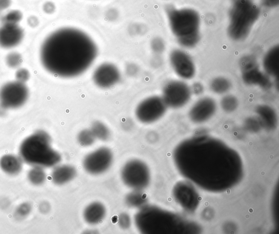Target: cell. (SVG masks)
<instances>
[{
	"label": "cell",
	"mask_w": 279,
	"mask_h": 234,
	"mask_svg": "<svg viewBox=\"0 0 279 234\" xmlns=\"http://www.w3.org/2000/svg\"><path fill=\"white\" fill-rule=\"evenodd\" d=\"M174 159L183 176L209 191L229 189L242 176L238 154L222 141L206 135L183 141L174 151Z\"/></svg>",
	"instance_id": "obj_1"
},
{
	"label": "cell",
	"mask_w": 279,
	"mask_h": 234,
	"mask_svg": "<svg viewBox=\"0 0 279 234\" xmlns=\"http://www.w3.org/2000/svg\"><path fill=\"white\" fill-rule=\"evenodd\" d=\"M97 54V46L86 33L75 28H64L52 32L44 41L40 57L49 72L68 78L84 73Z\"/></svg>",
	"instance_id": "obj_2"
},
{
	"label": "cell",
	"mask_w": 279,
	"mask_h": 234,
	"mask_svg": "<svg viewBox=\"0 0 279 234\" xmlns=\"http://www.w3.org/2000/svg\"><path fill=\"white\" fill-rule=\"evenodd\" d=\"M19 153L22 161L33 167H56L61 161L60 154L51 146L50 135L43 131L26 138L21 145Z\"/></svg>",
	"instance_id": "obj_3"
},
{
	"label": "cell",
	"mask_w": 279,
	"mask_h": 234,
	"mask_svg": "<svg viewBox=\"0 0 279 234\" xmlns=\"http://www.w3.org/2000/svg\"><path fill=\"white\" fill-rule=\"evenodd\" d=\"M170 29L179 44L185 48L195 47L200 40V16L195 10L173 7L167 8Z\"/></svg>",
	"instance_id": "obj_4"
},
{
	"label": "cell",
	"mask_w": 279,
	"mask_h": 234,
	"mask_svg": "<svg viewBox=\"0 0 279 234\" xmlns=\"http://www.w3.org/2000/svg\"><path fill=\"white\" fill-rule=\"evenodd\" d=\"M177 216L161 208L146 205L140 208L134 217L138 230L145 234L177 232V223H183Z\"/></svg>",
	"instance_id": "obj_5"
},
{
	"label": "cell",
	"mask_w": 279,
	"mask_h": 234,
	"mask_svg": "<svg viewBox=\"0 0 279 234\" xmlns=\"http://www.w3.org/2000/svg\"><path fill=\"white\" fill-rule=\"evenodd\" d=\"M260 15V8L252 0H232L228 28L229 36L234 41L246 40Z\"/></svg>",
	"instance_id": "obj_6"
},
{
	"label": "cell",
	"mask_w": 279,
	"mask_h": 234,
	"mask_svg": "<svg viewBox=\"0 0 279 234\" xmlns=\"http://www.w3.org/2000/svg\"><path fill=\"white\" fill-rule=\"evenodd\" d=\"M121 177L125 185L133 190H143L151 182L149 168L137 159L131 160L125 164L121 169Z\"/></svg>",
	"instance_id": "obj_7"
},
{
	"label": "cell",
	"mask_w": 279,
	"mask_h": 234,
	"mask_svg": "<svg viewBox=\"0 0 279 234\" xmlns=\"http://www.w3.org/2000/svg\"><path fill=\"white\" fill-rule=\"evenodd\" d=\"M243 82L249 86H258L264 90L271 89L273 83L265 72L260 70L256 59L252 55L241 58L240 63Z\"/></svg>",
	"instance_id": "obj_8"
},
{
	"label": "cell",
	"mask_w": 279,
	"mask_h": 234,
	"mask_svg": "<svg viewBox=\"0 0 279 234\" xmlns=\"http://www.w3.org/2000/svg\"><path fill=\"white\" fill-rule=\"evenodd\" d=\"M29 91L24 83L9 82L0 89V105L5 109H15L23 106L29 98Z\"/></svg>",
	"instance_id": "obj_9"
},
{
	"label": "cell",
	"mask_w": 279,
	"mask_h": 234,
	"mask_svg": "<svg viewBox=\"0 0 279 234\" xmlns=\"http://www.w3.org/2000/svg\"><path fill=\"white\" fill-rule=\"evenodd\" d=\"M191 92V89L186 83L173 81L165 84L162 98L168 107L180 108L189 102Z\"/></svg>",
	"instance_id": "obj_10"
},
{
	"label": "cell",
	"mask_w": 279,
	"mask_h": 234,
	"mask_svg": "<svg viewBox=\"0 0 279 234\" xmlns=\"http://www.w3.org/2000/svg\"><path fill=\"white\" fill-rule=\"evenodd\" d=\"M167 108L162 97L152 96L139 103L135 110V115L140 122L150 124L161 119Z\"/></svg>",
	"instance_id": "obj_11"
},
{
	"label": "cell",
	"mask_w": 279,
	"mask_h": 234,
	"mask_svg": "<svg viewBox=\"0 0 279 234\" xmlns=\"http://www.w3.org/2000/svg\"><path fill=\"white\" fill-rule=\"evenodd\" d=\"M113 160L111 150L107 147H101L85 156L83 162V167L90 174L100 175L111 167Z\"/></svg>",
	"instance_id": "obj_12"
},
{
	"label": "cell",
	"mask_w": 279,
	"mask_h": 234,
	"mask_svg": "<svg viewBox=\"0 0 279 234\" xmlns=\"http://www.w3.org/2000/svg\"><path fill=\"white\" fill-rule=\"evenodd\" d=\"M171 65L175 73L183 79L191 80L196 73L193 60L185 51L173 50L170 55Z\"/></svg>",
	"instance_id": "obj_13"
},
{
	"label": "cell",
	"mask_w": 279,
	"mask_h": 234,
	"mask_svg": "<svg viewBox=\"0 0 279 234\" xmlns=\"http://www.w3.org/2000/svg\"><path fill=\"white\" fill-rule=\"evenodd\" d=\"M119 69L114 65L103 64L96 68L93 75L94 84L102 89H108L120 81Z\"/></svg>",
	"instance_id": "obj_14"
},
{
	"label": "cell",
	"mask_w": 279,
	"mask_h": 234,
	"mask_svg": "<svg viewBox=\"0 0 279 234\" xmlns=\"http://www.w3.org/2000/svg\"><path fill=\"white\" fill-rule=\"evenodd\" d=\"M216 103L211 98H204L197 101L189 111V118L193 123L202 124L210 119L215 113Z\"/></svg>",
	"instance_id": "obj_15"
},
{
	"label": "cell",
	"mask_w": 279,
	"mask_h": 234,
	"mask_svg": "<svg viewBox=\"0 0 279 234\" xmlns=\"http://www.w3.org/2000/svg\"><path fill=\"white\" fill-rule=\"evenodd\" d=\"M195 190L187 183H179L174 188L173 196L176 201L187 211H193L197 207L198 196Z\"/></svg>",
	"instance_id": "obj_16"
},
{
	"label": "cell",
	"mask_w": 279,
	"mask_h": 234,
	"mask_svg": "<svg viewBox=\"0 0 279 234\" xmlns=\"http://www.w3.org/2000/svg\"><path fill=\"white\" fill-rule=\"evenodd\" d=\"M24 37V31L17 24H4L0 28V47L10 49L19 45Z\"/></svg>",
	"instance_id": "obj_17"
},
{
	"label": "cell",
	"mask_w": 279,
	"mask_h": 234,
	"mask_svg": "<svg viewBox=\"0 0 279 234\" xmlns=\"http://www.w3.org/2000/svg\"><path fill=\"white\" fill-rule=\"evenodd\" d=\"M107 209L101 203L93 202L87 205L83 212L85 221L90 225L100 223L106 218Z\"/></svg>",
	"instance_id": "obj_18"
},
{
	"label": "cell",
	"mask_w": 279,
	"mask_h": 234,
	"mask_svg": "<svg viewBox=\"0 0 279 234\" xmlns=\"http://www.w3.org/2000/svg\"><path fill=\"white\" fill-rule=\"evenodd\" d=\"M265 72L270 77L277 78L279 72V46H274L266 53L263 59Z\"/></svg>",
	"instance_id": "obj_19"
},
{
	"label": "cell",
	"mask_w": 279,
	"mask_h": 234,
	"mask_svg": "<svg viewBox=\"0 0 279 234\" xmlns=\"http://www.w3.org/2000/svg\"><path fill=\"white\" fill-rule=\"evenodd\" d=\"M256 112L262 127L270 131L276 128L277 117L272 107L266 105H260L256 108Z\"/></svg>",
	"instance_id": "obj_20"
},
{
	"label": "cell",
	"mask_w": 279,
	"mask_h": 234,
	"mask_svg": "<svg viewBox=\"0 0 279 234\" xmlns=\"http://www.w3.org/2000/svg\"><path fill=\"white\" fill-rule=\"evenodd\" d=\"M76 174V169L72 166H56L51 173V180L56 185H63L72 181Z\"/></svg>",
	"instance_id": "obj_21"
},
{
	"label": "cell",
	"mask_w": 279,
	"mask_h": 234,
	"mask_svg": "<svg viewBox=\"0 0 279 234\" xmlns=\"http://www.w3.org/2000/svg\"><path fill=\"white\" fill-rule=\"evenodd\" d=\"M22 160L13 154H6L0 159V168L11 176L18 174L23 169Z\"/></svg>",
	"instance_id": "obj_22"
},
{
	"label": "cell",
	"mask_w": 279,
	"mask_h": 234,
	"mask_svg": "<svg viewBox=\"0 0 279 234\" xmlns=\"http://www.w3.org/2000/svg\"><path fill=\"white\" fill-rule=\"evenodd\" d=\"M147 195L141 190H133L125 197L126 205L132 208H141L147 204Z\"/></svg>",
	"instance_id": "obj_23"
},
{
	"label": "cell",
	"mask_w": 279,
	"mask_h": 234,
	"mask_svg": "<svg viewBox=\"0 0 279 234\" xmlns=\"http://www.w3.org/2000/svg\"><path fill=\"white\" fill-rule=\"evenodd\" d=\"M90 129L96 140L107 141L110 136L108 127L100 121H97L93 123Z\"/></svg>",
	"instance_id": "obj_24"
},
{
	"label": "cell",
	"mask_w": 279,
	"mask_h": 234,
	"mask_svg": "<svg viewBox=\"0 0 279 234\" xmlns=\"http://www.w3.org/2000/svg\"><path fill=\"white\" fill-rule=\"evenodd\" d=\"M211 90L216 94H222L228 92L231 88L230 81L224 77H217L212 81Z\"/></svg>",
	"instance_id": "obj_25"
},
{
	"label": "cell",
	"mask_w": 279,
	"mask_h": 234,
	"mask_svg": "<svg viewBox=\"0 0 279 234\" xmlns=\"http://www.w3.org/2000/svg\"><path fill=\"white\" fill-rule=\"evenodd\" d=\"M28 178L30 183L34 185H41L46 180V173L43 168L33 166L29 171Z\"/></svg>",
	"instance_id": "obj_26"
},
{
	"label": "cell",
	"mask_w": 279,
	"mask_h": 234,
	"mask_svg": "<svg viewBox=\"0 0 279 234\" xmlns=\"http://www.w3.org/2000/svg\"><path fill=\"white\" fill-rule=\"evenodd\" d=\"M77 142L79 144L84 147L91 146L96 140L93 134L90 129H86L82 130L78 134L77 136Z\"/></svg>",
	"instance_id": "obj_27"
},
{
	"label": "cell",
	"mask_w": 279,
	"mask_h": 234,
	"mask_svg": "<svg viewBox=\"0 0 279 234\" xmlns=\"http://www.w3.org/2000/svg\"><path fill=\"white\" fill-rule=\"evenodd\" d=\"M221 105L225 111L232 112L237 109L238 101L237 99L232 95H227L221 100Z\"/></svg>",
	"instance_id": "obj_28"
},
{
	"label": "cell",
	"mask_w": 279,
	"mask_h": 234,
	"mask_svg": "<svg viewBox=\"0 0 279 234\" xmlns=\"http://www.w3.org/2000/svg\"><path fill=\"white\" fill-rule=\"evenodd\" d=\"M23 14L17 10L12 11L3 16L2 21L4 24H17L21 21Z\"/></svg>",
	"instance_id": "obj_29"
},
{
	"label": "cell",
	"mask_w": 279,
	"mask_h": 234,
	"mask_svg": "<svg viewBox=\"0 0 279 234\" xmlns=\"http://www.w3.org/2000/svg\"><path fill=\"white\" fill-rule=\"evenodd\" d=\"M22 55L16 52H12L7 56L6 62L8 67L12 68L18 67L22 63Z\"/></svg>",
	"instance_id": "obj_30"
},
{
	"label": "cell",
	"mask_w": 279,
	"mask_h": 234,
	"mask_svg": "<svg viewBox=\"0 0 279 234\" xmlns=\"http://www.w3.org/2000/svg\"><path fill=\"white\" fill-rule=\"evenodd\" d=\"M118 221L119 227L124 230L129 229L132 223L129 215L126 213H121Z\"/></svg>",
	"instance_id": "obj_31"
},
{
	"label": "cell",
	"mask_w": 279,
	"mask_h": 234,
	"mask_svg": "<svg viewBox=\"0 0 279 234\" xmlns=\"http://www.w3.org/2000/svg\"><path fill=\"white\" fill-rule=\"evenodd\" d=\"M15 77L17 81L24 83L29 80L30 74L28 69L21 68L16 71Z\"/></svg>",
	"instance_id": "obj_32"
},
{
	"label": "cell",
	"mask_w": 279,
	"mask_h": 234,
	"mask_svg": "<svg viewBox=\"0 0 279 234\" xmlns=\"http://www.w3.org/2000/svg\"><path fill=\"white\" fill-rule=\"evenodd\" d=\"M247 128L249 131L252 132H257L262 127L259 120L254 118H250L247 120Z\"/></svg>",
	"instance_id": "obj_33"
},
{
	"label": "cell",
	"mask_w": 279,
	"mask_h": 234,
	"mask_svg": "<svg viewBox=\"0 0 279 234\" xmlns=\"http://www.w3.org/2000/svg\"><path fill=\"white\" fill-rule=\"evenodd\" d=\"M31 210L30 205L28 203H24L20 205L16 210L17 214L21 217L26 216L30 213Z\"/></svg>",
	"instance_id": "obj_34"
},
{
	"label": "cell",
	"mask_w": 279,
	"mask_h": 234,
	"mask_svg": "<svg viewBox=\"0 0 279 234\" xmlns=\"http://www.w3.org/2000/svg\"><path fill=\"white\" fill-rule=\"evenodd\" d=\"M152 48L156 53H162L164 50V43L161 39H155L152 43Z\"/></svg>",
	"instance_id": "obj_35"
},
{
	"label": "cell",
	"mask_w": 279,
	"mask_h": 234,
	"mask_svg": "<svg viewBox=\"0 0 279 234\" xmlns=\"http://www.w3.org/2000/svg\"><path fill=\"white\" fill-rule=\"evenodd\" d=\"M261 4L267 8H274L279 5V0H261Z\"/></svg>",
	"instance_id": "obj_36"
},
{
	"label": "cell",
	"mask_w": 279,
	"mask_h": 234,
	"mask_svg": "<svg viewBox=\"0 0 279 234\" xmlns=\"http://www.w3.org/2000/svg\"><path fill=\"white\" fill-rule=\"evenodd\" d=\"M11 5V0H0V11L7 9Z\"/></svg>",
	"instance_id": "obj_37"
},
{
	"label": "cell",
	"mask_w": 279,
	"mask_h": 234,
	"mask_svg": "<svg viewBox=\"0 0 279 234\" xmlns=\"http://www.w3.org/2000/svg\"><path fill=\"white\" fill-rule=\"evenodd\" d=\"M203 90V86L199 83H196L193 85V91L196 94L202 93Z\"/></svg>",
	"instance_id": "obj_38"
},
{
	"label": "cell",
	"mask_w": 279,
	"mask_h": 234,
	"mask_svg": "<svg viewBox=\"0 0 279 234\" xmlns=\"http://www.w3.org/2000/svg\"><path fill=\"white\" fill-rule=\"evenodd\" d=\"M28 23L29 25L32 27H36V26L38 24V21L37 18L35 16H31L29 18L28 20Z\"/></svg>",
	"instance_id": "obj_39"
},
{
	"label": "cell",
	"mask_w": 279,
	"mask_h": 234,
	"mask_svg": "<svg viewBox=\"0 0 279 234\" xmlns=\"http://www.w3.org/2000/svg\"><path fill=\"white\" fill-rule=\"evenodd\" d=\"M44 10L47 12L50 13L52 10V6L50 3H48L44 6Z\"/></svg>",
	"instance_id": "obj_40"
},
{
	"label": "cell",
	"mask_w": 279,
	"mask_h": 234,
	"mask_svg": "<svg viewBox=\"0 0 279 234\" xmlns=\"http://www.w3.org/2000/svg\"><path fill=\"white\" fill-rule=\"evenodd\" d=\"M3 16H2L1 13H0V20H2Z\"/></svg>",
	"instance_id": "obj_41"
}]
</instances>
